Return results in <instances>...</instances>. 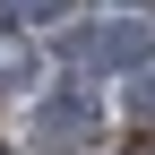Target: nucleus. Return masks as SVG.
Here are the masks:
<instances>
[{
    "instance_id": "1",
    "label": "nucleus",
    "mask_w": 155,
    "mask_h": 155,
    "mask_svg": "<svg viewBox=\"0 0 155 155\" xmlns=\"http://www.w3.org/2000/svg\"><path fill=\"white\" fill-rule=\"evenodd\" d=\"M78 129H95V112H78V104H52L43 112V147H78Z\"/></svg>"
},
{
    "instance_id": "2",
    "label": "nucleus",
    "mask_w": 155,
    "mask_h": 155,
    "mask_svg": "<svg viewBox=\"0 0 155 155\" xmlns=\"http://www.w3.org/2000/svg\"><path fill=\"white\" fill-rule=\"evenodd\" d=\"M26 61H35V52H26V43H9V35H0V86H9V78H26Z\"/></svg>"
},
{
    "instance_id": "3",
    "label": "nucleus",
    "mask_w": 155,
    "mask_h": 155,
    "mask_svg": "<svg viewBox=\"0 0 155 155\" xmlns=\"http://www.w3.org/2000/svg\"><path fill=\"white\" fill-rule=\"evenodd\" d=\"M9 9H26V17H43V9H61V0H9Z\"/></svg>"
}]
</instances>
